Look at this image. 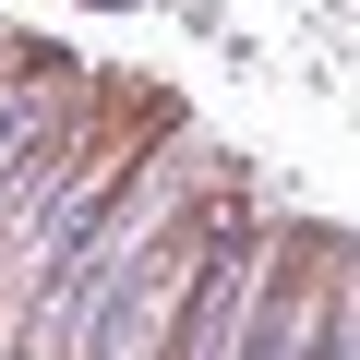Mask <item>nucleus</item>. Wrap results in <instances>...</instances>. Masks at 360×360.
<instances>
[{
  "mask_svg": "<svg viewBox=\"0 0 360 360\" xmlns=\"http://www.w3.org/2000/svg\"><path fill=\"white\" fill-rule=\"evenodd\" d=\"M348 300H360V240H336V229L288 217V252H276V288H264V312H252V348H240V360H324V348H336V324H348Z\"/></svg>",
  "mask_w": 360,
  "mask_h": 360,
  "instance_id": "nucleus-4",
  "label": "nucleus"
},
{
  "mask_svg": "<svg viewBox=\"0 0 360 360\" xmlns=\"http://www.w3.org/2000/svg\"><path fill=\"white\" fill-rule=\"evenodd\" d=\"M168 120H180L168 96H144V84L96 72V84H84L49 132L13 156V180H0V360H25V336H37L49 288L72 276L84 229L108 217V193L132 180V156H144Z\"/></svg>",
  "mask_w": 360,
  "mask_h": 360,
  "instance_id": "nucleus-2",
  "label": "nucleus"
},
{
  "mask_svg": "<svg viewBox=\"0 0 360 360\" xmlns=\"http://www.w3.org/2000/svg\"><path fill=\"white\" fill-rule=\"evenodd\" d=\"M240 193H252L240 156L217 132H193V120H168L132 156V180L108 193V217L84 229L72 276L49 288L25 360H168V336H180V312H193L205 252H217V229H229Z\"/></svg>",
  "mask_w": 360,
  "mask_h": 360,
  "instance_id": "nucleus-1",
  "label": "nucleus"
},
{
  "mask_svg": "<svg viewBox=\"0 0 360 360\" xmlns=\"http://www.w3.org/2000/svg\"><path fill=\"white\" fill-rule=\"evenodd\" d=\"M276 252H288V205L240 193L229 229H217V252H205L193 312H180V336H168V360H240V348H252V312H264V288H276Z\"/></svg>",
  "mask_w": 360,
  "mask_h": 360,
  "instance_id": "nucleus-3",
  "label": "nucleus"
}]
</instances>
